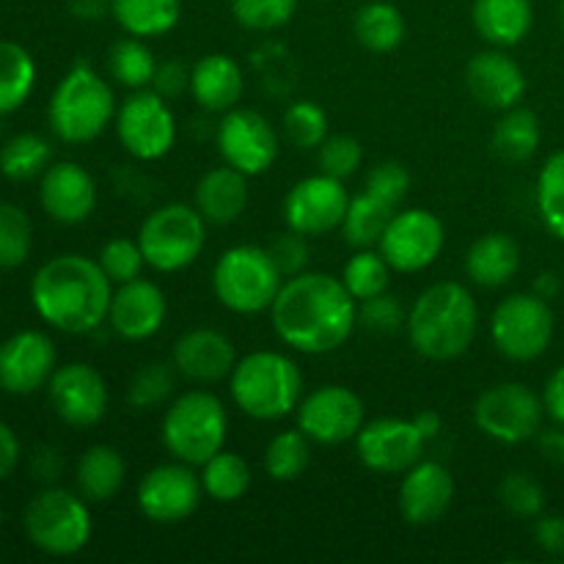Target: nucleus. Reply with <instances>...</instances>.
Segmentation results:
<instances>
[{"mask_svg":"<svg viewBox=\"0 0 564 564\" xmlns=\"http://www.w3.org/2000/svg\"><path fill=\"white\" fill-rule=\"evenodd\" d=\"M273 330L286 347L306 356H328L358 328V301L345 281L328 273H303L284 281L270 306Z\"/></svg>","mask_w":564,"mask_h":564,"instance_id":"obj_1","label":"nucleus"},{"mask_svg":"<svg viewBox=\"0 0 564 564\" xmlns=\"http://www.w3.org/2000/svg\"><path fill=\"white\" fill-rule=\"evenodd\" d=\"M113 301V281L99 262L80 253H61L44 262L31 281V303L39 317L72 336L94 334L105 325Z\"/></svg>","mask_w":564,"mask_h":564,"instance_id":"obj_2","label":"nucleus"},{"mask_svg":"<svg viewBox=\"0 0 564 564\" xmlns=\"http://www.w3.org/2000/svg\"><path fill=\"white\" fill-rule=\"evenodd\" d=\"M405 330L419 356L430 361H455L477 339V301L468 286L457 281H438L416 297L408 312Z\"/></svg>","mask_w":564,"mask_h":564,"instance_id":"obj_3","label":"nucleus"},{"mask_svg":"<svg viewBox=\"0 0 564 564\" xmlns=\"http://www.w3.org/2000/svg\"><path fill=\"white\" fill-rule=\"evenodd\" d=\"M235 405L257 422H279L297 411L303 400V372L290 356L257 350L240 358L229 375Z\"/></svg>","mask_w":564,"mask_h":564,"instance_id":"obj_4","label":"nucleus"},{"mask_svg":"<svg viewBox=\"0 0 564 564\" xmlns=\"http://www.w3.org/2000/svg\"><path fill=\"white\" fill-rule=\"evenodd\" d=\"M47 119L58 141L91 143L116 119L113 88L91 64L77 61L55 86Z\"/></svg>","mask_w":564,"mask_h":564,"instance_id":"obj_5","label":"nucleus"},{"mask_svg":"<svg viewBox=\"0 0 564 564\" xmlns=\"http://www.w3.org/2000/svg\"><path fill=\"white\" fill-rule=\"evenodd\" d=\"M229 433V413L213 391L193 389L176 397L163 416V446L174 460L204 466L218 455Z\"/></svg>","mask_w":564,"mask_h":564,"instance_id":"obj_6","label":"nucleus"},{"mask_svg":"<svg viewBox=\"0 0 564 564\" xmlns=\"http://www.w3.org/2000/svg\"><path fill=\"white\" fill-rule=\"evenodd\" d=\"M284 281L268 248L259 246L229 248L220 253L213 270L215 297L235 314L270 312Z\"/></svg>","mask_w":564,"mask_h":564,"instance_id":"obj_7","label":"nucleus"},{"mask_svg":"<svg viewBox=\"0 0 564 564\" xmlns=\"http://www.w3.org/2000/svg\"><path fill=\"white\" fill-rule=\"evenodd\" d=\"M207 242V220L191 204H163L143 218L138 246L143 259L158 273L185 270L202 257Z\"/></svg>","mask_w":564,"mask_h":564,"instance_id":"obj_8","label":"nucleus"},{"mask_svg":"<svg viewBox=\"0 0 564 564\" xmlns=\"http://www.w3.org/2000/svg\"><path fill=\"white\" fill-rule=\"evenodd\" d=\"M28 540L50 556H75L91 540V510L80 494L47 488L31 499L22 518Z\"/></svg>","mask_w":564,"mask_h":564,"instance_id":"obj_9","label":"nucleus"},{"mask_svg":"<svg viewBox=\"0 0 564 564\" xmlns=\"http://www.w3.org/2000/svg\"><path fill=\"white\" fill-rule=\"evenodd\" d=\"M554 312L534 292H516L496 306L490 317V339L510 361H534L554 339Z\"/></svg>","mask_w":564,"mask_h":564,"instance_id":"obj_10","label":"nucleus"},{"mask_svg":"<svg viewBox=\"0 0 564 564\" xmlns=\"http://www.w3.org/2000/svg\"><path fill=\"white\" fill-rule=\"evenodd\" d=\"M545 402L523 383H496L474 402V424L499 444H527L543 430Z\"/></svg>","mask_w":564,"mask_h":564,"instance_id":"obj_11","label":"nucleus"},{"mask_svg":"<svg viewBox=\"0 0 564 564\" xmlns=\"http://www.w3.org/2000/svg\"><path fill=\"white\" fill-rule=\"evenodd\" d=\"M116 135L121 147L143 163L165 158L176 143V119L169 99L154 88H138L116 108Z\"/></svg>","mask_w":564,"mask_h":564,"instance_id":"obj_12","label":"nucleus"},{"mask_svg":"<svg viewBox=\"0 0 564 564\" xmlns=\"http://www.w3.org/2000/svg\"><path fill=\"white\" fill-rule=\"evenodd\" d=\"M446 242L444 224L424 207L397 209L378 242V251L397 273H419L441 257Z\"/></svg>","mask_w":564,"mask_h":564,"instance_id":"obj_13","label":"nucleus"},{"mask_svg":"<svg viewBox=\"0 0 564 564\" xmlns=\"http://www.w3.org/2000/svg\"><path fill=\"white\" fill-rule=\"evenodd\" d=\"M297 427L323 446H339L356 441L367 422L361 397L352 389L339 383L319 386V389L303 394L297 405Z\"/></svg>","mask_w":564,"mask_h":564,"instance_id":"obj_14","label":"nucleus"},{"mask_svg":"<svg viewBox=\"0 0 564 564\" xmlns=\"http://www.w3.org/2000/svg\"><path fill=\"white\" fill-rule=\"evenodd\" d=\"M218 152L226 165L246 176H259L279 160V132L259 110L231 108L215 130Z\"/></svg>","mask_w":564,"mask_h":564,"instance_id":"obj_15","label":"nucleus"},{"mask_svg":"<svg viewBox=\"0 0 564 564\" xmlns=\"http://www.w3.org/2000/svg\"><path fill=\"white\" fill-rule=\"evenodd\" d=\"M196 466L174 460L152 468L138 482V510L152 523L187 521L198 510L204 496L202 477L193 471Z\"/></svg>","mask_w":564,"mask_h":564,"instance_id":"obj_16","label":"nucleus"},{"mask_svg":"<svg viewBox=\"0 0 564 564\" xmlns=\"http://www.w3.org/2000/svg\"><path fill=\"white\" fill-rule=\"evenodd\" d=\"M347 207H350V193H347L345 182L319 171V174L295 182L281 209H284V220L290 229L306 237H319L341 229Z\"/></svg>","mask_w":564,"mask_h":564,"instance_id":"obj_17","label":"nucleus"},{"mask_svg":"<svg viewBox=\"0 0 564 564\" xmlns=\"http://www.w3.org/2000/svg\"><path fill=\"white\" fill-rule=\"evenodd\" d=\"M427 441L413 419H375L356 435L358 460L378 474H405L424 460Z\"/></svg>","mask_w":564,"mask_h":564,"instance_id":"obj_18","label":"nucleus"},{"mask_svg":"<svg viewBox=\"0 0 564 564\" xmlns=\"http://www.w3.org/2000/svg\"><path fill=\"white\" fill-rule=\"evenodd\" d=\"M50 405L55 416L69 427H94L108 413V383L88 364H64L47 383Z\"/></svg>","mask_w":564,"mask_h":564,"instance_id":"obj_19","label":"nucleus"},{"mask_svg":"<svg viewBox=\"0 0 564 564\" xmlns=\"http://www.w3.org/2000/svg\"><path fill=\"white\" fill-rule=\"evenodd\" d=\"M53 339L42 330H20L0 345V389L6 394L28 397L47 389L58 367Z\"/></svg>","mask_w":564,"mask_h":564,"instance_id":"obj_20","label":"nucleus"},{"mask_svg":"<svg viewBox=\"0 0 564 564\" xmlns=\"http://www.w3.org/2000/svg\"><path fill=\"white\" fill-rule=\"evenodd\" d=\"M39 204L58 224H83L97 209V182L80 163H50L39 185Z\"/></svg>","mask_w":564,"mask_h":564,"instance_id":"obj_21","label":"nucleus"},{"mask_svg":"<svg viewBox=\"0 0 564 564\" xmlns=\"http://www.w3.org/2000/svg\"><path fill=\"white\" fill-rule=\"evenodd\" d=\"M171 364L182 378L198 386H213L229 378L237 367V347L215 328H193L176 339Z\"/></svg>","mask_w":564,"mask_h":564,"instance_id":"obj_22","label":"nucleus"},{"mask_svg":"<svg viewBox=\"0 0 564 564\" xmlns=\"http://www.w3.org/2000/svg\"><path fill=\"white\" fill-rule=\"evenodd\" d=\"M169 303L154 281L135 279L119 284L110 301L108 323L113 334L124 341H147L163 328Z\"/></svg>","mask_w":564,"mask_h":564,"instance_id":"obj_23","label":"nucleus"},{"mask_svg":"<svg viewBox=\"0 0 564 564\" xmlns=\"http://www.w3.org/2000/svg\"><path fill=\"white\" fill-rule=\"evenodd\" d=\"M466 88L482 108L505 113L527 97V75L505 50H482L468 61Z\"/></svg>","mask_w":564,"mask_h":564,"instance_id":"obj_24","label":"nucleus"},{"mask_svg":"<svg viewBox=\"0 0 564 564\" xmlns=\"http://www.w3.org/2000/svg\"><path fill=\"white\" fill-rule=\"evenodd\" d=\"M455 499V477L435 460H419L408 468L400 485V512L411 527L441 521Z\"/></svg>","mask_w":564,"mask_h":564,"instance_id":"obj_25","label":"nucleus"},{"mask_svg":"<svg viewBox=\"0 0 564 564\" xmlns=\"http://www.w3.org/2000/svg\"><path fill=\"white\" fill-rule=\"evenodd\" d=\"M242 91H246V77L231 55L209 53L191 69V94L198 108L207 113H229L231 108H237Z\"/></svg>","mask_w":564,"mask_h":564,"instance_id":"obj_26","label":"nucleus"},{"mask_svg":"<svg viewBox=\"0 0 564 564\" xmlns=\"http://www.w3.org/2000/svg\"><path fill=\"white\" fill-rule=\"evenodd\" d=\"M196 209L207 224L229 226L248 207V176L231 165L209 169L196 185Z\"/></svg>","mask_w":564,"mask_h":564,"instance_id":"obj_27","label":"nucleus"},{"mask_svg":"<svg viewBox=\"0 0 564 564\" xmlns=\"http://www.w3.org/2000/svg\"><path fill=\"white\" fill-rule=\"evenodd\" d=\"M521 270V246L505 231H490L471 242L466 253L468 279L485 290H499L510 284Z\"/></svg>","mask_w":564,"mask_h":564,"instance_id":"obj_28","label":"nucleus"},{"mask_svg":"<svg viewBox=\"0 0 564 564\" xmlns=\"http://www.w3.org/2000/svg\"><path fill=\"white\" fill-rule=\"evenodd\" d=\"M474 28L494 47H516L534 25L532 0H474Z\"/></svg>","mask_w":564,"mask_h":564,"instance_id":"obj_29","label":"nucleus"},{"mask_svg":"<svg viewBox=\"0 0 564 564\" xmlns=\"http://www.w3.org/2000/svg\"><path fill=\"white\" fill-rule=\"evenodd\" d=\"M127 479V463L116 446L94 444L80 455L75 466L77 494L91 505H105L116 499Z\"/></svg>","mask_w":564,"mask_h":564,"instance_id":"obj_30","label":"nucleus"},{"mask_svg":"<svg viewBox=\"0 0 564 564\" xmlns=\"http://www.w3.org/2000/svg\"><path fill=\"white\" fill-rule=\"evenodd\" d=\"M110 17L130 36L158 39L180 25L182 0H110Z\"/></svg>","mask_w":564,"mask_h":564,"instance_id":"obj_31","label":"nucleus"},{"mask_svg":"<svg viewBox=\"0 0 564 564\" xmlns=\"http://www.w3.org/2000/svg\"><path fill=\"white\" fill-rule=\"evenodd\" d=\"M540 138H543V132H540L538 113L516 105V108L505 110L501 119L496 121L490 149L505 163H527L538 154Z\"/></svg>","mask_w":564,"mask_h":564,"instance_id":"obj_32","label":"nucleus"},{"mask_svg":"<svg viewBox=\"0 0 564 564\" xmlns=\"http://www.w3.org/2000/svg\"><path fill=\"white\" fill-rule=\"evenodd\" d=\"M352 33H356L358 44L367 47L369 53H391L405 39V17L394 3L369 0L356 11Z\"/></svg>","mask_w":564,"mask_h":564,"instance_id":"obj_33","label":"nucleus"},{"mask_svg":"<svg viewBox=\"0 0 564 564\" xmlns=\"http://www.w3.org/2000/svg\"><path fill=\"white\" fill-rule=\"evenodd\" d=\"M36 86V61L22 44L0 42V116L20 110Z\"/></svg>","mask_w":564,"mask_h":564,"instance_id":"obj_34","label":"nucleus"},{"mask_svg":"<svg viewBox=\"0 0 564 564\" xmlns=\"http://www.w3.org/2000/svg\"><path fill=\"white\" fill-rule=\"evenodd\" d=\"M53 163V147L36 132H20L0 147V174L11 182H31Z\"/></svg>","mask_w":564,"mask_h":564,"instance_id":"obj_35","label":"nucleus"},{"mask_svg":"<svg viewBox=\"0 0 564 564\" xmlns=\"http://www.w3.org/2000/svg\"><path fill=\"white\" fill-rule=\"evenodd\" d=\"M394 207L369 196L367 191L358 193V196L350 198V207H347L345 220H341L345 242H350L352 248H375L383 237L389 220L394 218Z\"/></svg>","mask_w":564,"mask_h":564,"instance_id":"obj_36","label":"nucleus"},{"mask_svg":"<svg viewBox=\"0 0 564 564\" xmlns=\"http://www.w3.org/2000/svg\"><path fill=\"white\" fill-rule=\"evenodd\" d=\"M202 485L209 499L229 505V501L242 499L251 488V468L235 452H224L209 457L202 466Z\"/></svg>","mask_w":564,"mask_h":564,"instance_id":"obj_37","label":"nucleus"},{"mask_svg":"<svg viewBox=\"0 0 564 564\" xmlns=\"http://www.w3.org/2000/svg\"><path fill=\"white\" fill-rule=\"evenodd\" d=\"M108 69L110 77H113L119 86L138 91V88L152 86L154 72H158V61H154L152 50L147 47L143 39L127 33L124 39H119V42L110 47Z\"/></svg>","mask_w":564,"mask_h":564,"instance_id":"obj_38","label":"nucleus"},{"mask_svg":"<svg viewBox=\"0 0 564 564\" xmlns=\"http://www.w3.org/2000/svg\"><path fill=\"white\" fill-rule=\"evenodd\" d=\"M312 463V438L297 430H284L273 435V441L264 449V471L275 482H295Z\"/></svg>","mask_w":564,"mask_h":564,"instance_id":"obj_39","label":"nucleus"},{"mask_svg":"<svg viewBox=\"0 0 564 564\" xmlns=\"http://www.w3.org/2000/svg\"><path fill=\"white\" fill-rule=\"evenodd\" d=\"M341 281H345V286L356 301H367V297L389 290L391 264L375 248H358V253L347 259L345 270H341Z\"/></svg>","mask_w":564,"mask_h":564,"instance_id":"obj_40","label":"nucleus"},{"mask_svg":"<svg viewBox=\"0 0 564 564\" xmlns=\"http://www.w3.org/2000/svg\"><path fill=\"white\" fill-rule=\"evenodd\" d=\"M176 389V367L174 364L152 361L143 364L127 383V402L135 411L160 408L174 397Z\"/></svg>","mask_w":564,"mask_h":564,"instance_id":"obj_41","label":"nucleus"},{"mask_svg":"<svg viewBox=\"0 0 564 564\" xmlns=\"http://www.w3.org/2000/svg\"><path fill=\"white\" fill-rule=\"evenodd\" d=\"M538 213L545 229L564 242V149L554 152L538 176Z\"/></svg>","mask_w":564,"mask_h":564,"instance_id":"obj_42","label":"nucleus"},{"mask_svg":"<svg viewBox=\"0 0 564 564\" xmlns=\"http://www.w3.org/2000/svg\"><path fill=\"white\" fill-rule=\"evenodd\" d=\"M33 248V224L17 204L0 202V268L11 270L28 262Z\"/></svg>","mask_w":564,"mask_h":564,"instance_id":"obj_43","label":"nucleus"},{"mask_svg":"<svg viewBox=\"0 0 564 564\" xmlns=\"http://www.w3.org/2000/svg\"><path fill=\"white\" fill-rule=\"evenodd\" d=\"M284 135L297 149H319L328 138V113L312 99L292 102L284 113Z\"/></svg>","mask_w":564,"mask_h":564,"instance_id":"obj_44","label":"nucleus"},{"mask_svg":"<svg viewBox=\"0 0 564 564\" xmlns=\"http://www.w3.org/2000/svg\"><path fill=\"white\" fill-rule=\"evenodd\" d=\"M231 17L248 31H279L297 14L301 0H229Z\"/></svg>","mask_w":564,"mask_h":564,"instance_id":"obj_45","label":"nucleus"},{"mask_svg":"<svg viewBox=\"0 0 564 564\" xmlns=\"http://www.w3.org/2000/svg\"><path fill=\"white\" fill-rule=\"evenodd\" d=\"M499 499L518 518H540L545 510L543 485L523 471H510L501 479Z\"/></svg>","mask_w":564,"mask_h":564,"instance_id":"obj_46","label":"nucleus"},{"mask_svg":"<svg viewBox=\"0 0 564 564\" xmlns=\"http://www.w3.org/2000/svg\"><path fill=\"white\" fill-rule=\"evenodd\" d=\"M97 262L113 284H127V281L141 279L143 268H147V259H143L138 240H127V237H116V240L105 242Z\"/></svg>","mask_w":564,"mask_h":564,"instance_id":"obj_47","label":"nucleus"},{"mask_svg":"<svg viewBox=\"0 0 564 564\" xmlns=\"http://www.w3.org/2000/svg\"><path fill=\"white\" fill-rule=\"evenodd\" d=\"M364 163L361 143L352 135H328L317 149V165L323 174L345 182L347 176L356 174Z\"/></svg>","mask_w":564,"mask_h":564,"instance_id":"obj_48","label":"nucleus"},{"mask_svg":"<svg viewBox=\"0 0 564 564\" xmlns=\"http://www.w3.org/2000/svg\"><path fill=\"white\" fill-rule=\"evenodd\" d=\"M358 325L372 334H397L408 325V312L400 303V297L380 292V295L358 301Z\"/></svg>","mask_w":564,"mask_h":564,"instance_id":"obj_49","label":"nucleus"},{"mask_svg":"<svg viewBox=\"0 0 564 564\" xmlns=\"http://www.w3.org/2000/svg\"><path fill=\"white\" fill-rule=\"evenodd\" d=\"M364 191H367L369 196L380 198L383 204H389V207L400 209L408 191H411V171L402 163H397V160H383V163H378L375 169H369Z\"/></svg>","mask_w":564,"mask_h":564,"instance_id":"obj_50","label":"nucleus"},{"mask_svg":"<svg viewBox=\"0 0 564 564\" xmlns=\"http://www.w3.org/2000/svg\"><path fill=\"white\" fill-rule=\"evenodd\" d=\"M270 257L275 259L279 270L284 273V279H292V275L303 273L308 268V259H312V248H308V237L301 235V231L290 229L284 235L275 237L270 242Z\"/></svg>","mask_w":564,"mask_h":564,"instance_id":"obj_51","label":"nucleus"},{"mask_svg":"<svg viewBox=\"0 0 564 564\" xmlns=\"http://www.w3.org/2000/svg\"><path fill=\"white\" fill-rule=\"evenodd\" d=\"M152 88L165 99L182 97L185 91H191V69H187L180 58H171L165 61V64H158Z\"/></svg>","mask_w":564,"mask_h":564,"instance_id":"obj_52","label":"nucleus"},{"mask_svg":"<svg viewBox=\"0 0 564 564\" xmlns=\"http://www.w3.org/2000/svg\"><path fill=\"white\" fill-rule=\"evenodd\" d=\"M534 540L545 554H564V516H540Z\"/></svg>","mask_w":564,"mask_h":564,"instance_id":"obj_53","label":"nucleus"},{"mask_svg":"<svg viewBox=\"0 0 564 564\" xmlns=\"http://www.w3.org/2000/svg\"><path fill=\"white\" fill-rule=\"evenodd\" d=\"M64 471V460H61V452L53 446H39L36 455H33V477L39 482H55Z\"/></svg>","mask_w":564,"mask_h":564,"instance_id":"obj_54","label":"nucleus"},{"mask_svg":"<svg viewBox=\"0 0 564 564\" xmlns=\"http://www.w3.org/2000/svg\"><path fill=\"white\" fill-rule=\"evenodd\" d=\"M20 463V438L14 430L0 419V479L11 477V471Z\"/></svg>","mask_w":564,"mask_h":564,"instance_id":"obj_55","label":"nucleus"},{"mask_svg":"<svg viewBox=\"0 0 564 564\" xmlns=\"http://www.w3.org/2000/svg\"><path fill=\"white\" fill-rule=\"evenodd\" d=\"M543 402H545V413H549L556 424H564V364L554 375H551L549 383H545Z\"/></svg>","mask_w":564,"mask_h":564,"instance_id":"obj_56","label":"nucleus"},{"mask_svg":"<svg viewBox=\"0 0 564 564\" xmlns=\"http://www.w3.org/2000/svg\"><path fill=\"white\" fill-rule=\"evenodd\" d=\"M538 449L543 455V460L554 463V466H564V424L562 427L540 430Z\"/></svg>","mask_w":564,"mask_h":564,"instance_id":"obj_57","label":"nucleus"},{"mask_svg":"<svg viewBox=\"0 0 564 564\" xmlns=\"http://www.w3.org/2000/svg\"><path fill=\"white\" fill-rule=\"evenodd\" d=\"M69 11L77 20L97 22L105 14H110V0H69Z\"/></svg>","mask_w":564,"mask_h":564,"instance_id":"obj_58","label":"nucleus"},{"mask_svg":"<svg viewBox=\"0 0 564 564\" xmlns=\"http://www.w3.org/2000/svg\"><path fill=\"white\" fill-rule=\"evenodd\" d=\"M413 424L419 427V433L424 435V441H435L441 435V430H444V419L438 416V411H419L416 416H413Z\"/></svg>","mask_w":564,"mask_h":564,"instance_id":"obj_59","label":"nucleus"},{"mask_svg":"<svg viewBox=\"0 0 564 564\" xmlns=\"http://www.w3.org/2000/svg\"><path fill=\"white\" fill-rule=\"evenodd\" d=\"M560 290H562L560 275L551 273V270H545V273H540L538 279H534V295L545 297V301H554V297L560 295Z\"/></svg>","mask_w":564,"mask_h":564,"instance_id":"obj_60","label":"nucleus"},{"mask_svg":"<svg viewBox=\"0 0 564 564\" xmlns=\"http://www.w3.org/2000/svg\"><path fill=\"white\" fill-rule=\"evenodd\" d=\"M560 25H562V31H564V0H560Z\"/></svg>","mask_w":564,"mask_h":564,"instance_id":"obj_61","label":"nucleus"},{"mask_svg":"<svg viewBox=\"0 0 564 564\" xmlns=\"http://www.w3.org/2000/svg\"><path fill=\"white\" fill-rule=\"evenodd\" d=\"M0 527H3V507H0Z\"/></svg>","mask_w":564,"mask_h":564,"instance_id":"obj_62","label":"nucleus"}]
</instances>
